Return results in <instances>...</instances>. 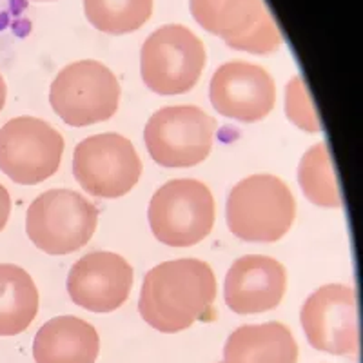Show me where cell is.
I'll return each mask as SVG.
<instances>
[{"instance_id": "7a4b0ae2", "label": "cell", "mask_w": 363, "mask_h": 363, "mask_svg": "<svg viewBox=\"0 0 363 363\" xmlns=\"http://www.w3.org/2000/svg\"><path fill=\"white\" fill-rule=\"evenodd\" d=\"M227 227L244 242L272 244L284 238L296 218L293 191L274 174H252L229 193Z\"/></svg>"}, {"instance_id": "ba28073f", "label": "cell", "mask_w": 363, "mask_h": 363, "mask_svg": "<svg viewBox=\"0 0 363 363\" xmlns=\"http://www.w3.org/2000/svg\"><path fill=\"white\" fill-rule=\"evenodd\" d=\"M73 174L93 196L120 199L140 180L142 160L125 136L102 133L84 138L74 147Z\"/></svg>"}, {"instance_id": "e0dca14e", "label": "cell", "mask_w": 363, "mask_h": 363, "mask_svg": "<svg viewBox=\"0 0 363 363\" xmlns=\"http://www.w3.org/2000/svg\"><path fill=\"white\" fill-rule=\"evenodd\" d=\"M37 313L38 291L31 277L21 267H0V333H22Z\"/></svg>"}, {"instance_id": "d6986e66", "label": "cell", "mask_w": 363, "mask_h": 363, "mask_svg": "<svg viewBox=\"0 0 363 363\" xmlns=\"http://www.w3.org/2000/svg\"><path fill=\"white\" fill-rule=\"evenodd\" d=\"M155 0H84L91 26L109 35H125L140 29L153 15Z\"/></svg>"}, {"instance_id": "52a82bcc", "label": "cell", "mask_w": 363, "mask_h": 363, "mask_svg": "<svg viewBox=\"0 0 363 363\" xmlns=\"http://www.w3.org/2000/svg\"><path fill=\"white\" fill-rule=\"evenodd\" d=\"M216 122L196 106H167L147 120L144 140L162 167H193L209 157Z\"/></svg>"}, {"instance_id": "7c38bea8", "label": "cell", "mask_w": 363, "mask_h": 363, "mask_svg": "<svg viewBox=\"0 0 363 363\" xmlns=\"http://www.w3.org/2000/svg\"><path fill=\"white\" fill-rule=\"evenodd\" d=\"M209 99L222 116L252 124L264 120L277 106V84L262 66L233 60L215 71Z\"/></svg>"}, {"instance_id": "ffe728a7", "label": "cell", "mask_w": 363, "mask_h": 363, "mask_svg": "<svg viewBox=\"0 0 363 363\" xmlns=\"http://www.w3.org/2000/svg\"><path fill=\"white\" fill-rule=\"evenodd\" d=\"M285 113L291 122L306 131L318 133L322 131V124L318 120L316 111L313 108L311 96L307 93V87H303L300 77H294L287 84V95H285Z\"/></svg>"}, {"instance_id": "ac0fdd59", "label": "cell", "mask_w": 363, "mask_h": 363, "mask_svg": "<svg viewBox=\"0 0 363 363\" xmlns=\"http://www.w3.org/2000/svg\"><path fill=\"white\" fill-rule=\"evenodd\" d=\"M298 182L307 200L314 206L327 207V209L342 207V194L325 142L314 144L301 157L298 165Z\"/></svg>"}, {"instance_id": "8992f818", "label": "cell", "mask_w": 363, "mask_h": 363, "mask_svg": "<svg viewBox=\"0 0 363 363\" xmlns=\"http://www.w3.org/2000/svg\"><path fill=\"white\" fill-rule=\"evenodd\" d=\"M53 111L73 128L100 124L118 111L120 84L108 66L79 60L55 77L50 89Z\"/></svg>"}, {"instance_id": "9a60e30c", "label": "cell", "mask_w": 363, "mask_h": 363, "mask_svg": "<svg viewBox=\"0 0 363 363\" xmlns=\"http://www.w3.org/2000/svg\"><path fill=\"white\" fill-rule=\"evenodd\" d=\"M99 352L96 329L77 316H58L45 322L33 343L37 363H95Z\"/></svg>"}, {"instance_id": "3957f363", "label": "cell", "mask_w": 363, "mask_h": 363, "mask_svg": "<svg viewBox=\"0 0 363 363\" xmlns=\"http://www.w3.org/2000/svg\"><path fill=\"white\" fill-rule=\"evenodd\" d=\"M147 218L158 242L169 247H191L213 231L215 199L203 182L178 178L153 194Z\"/></svg>"}, {"instance_id": "30bf717a", "label": "cell", "mask_w": 363, "mask_h": 363, "mask_svg": "<svg viewBox=\"0 0 363 363\" xmlns=\"http://www.w3.org/2000/svg\"><path fill=\"white\" fill-rule=\"evenodd\" d=\"M62 155V135L45 120L15 118L0 135V165L13 180L24 186H35L53 177Z\"/></svg>"}, {"instance_id": "277c9868", "label": "cell", "mask_w": 363, "mask_h": 363, "mask_svg": "<svg viewBox=\"0 0 363 363\" xmlns=\"http://www.w3.org/2000/svg\"><path fill=\"white\" fill-rule=\"evenodd\" d=\"M206 62V45L189 28L162 26L142 45V80L157 95H184L199 84Z\"/></svg>"}, {"instance_id": "2e32d148", "label": "cell", "mask_w": 363, "mask_h": 363, "mask_svg": "<svg viewBox=\"0 0 363 363\" xmlns=\"http://www.w3.org/2000/svg\"><path fill=\"white\" fill-rule=\"evenodd\" d=\"M298 343L280 322L242 325L227 338L223 363H296Z\"/></svg>"}, {"instance_id": "5b68a950", "label": "cell", "mask_w": 363, "mask_h": 363, "mask_svg": "<svg viewBox=\"0 0 363 363\" xmlns=\"http://www.w3.org/2000/svg\"><path fill=\"white\" fill-rule=\"evenodd\" d=\"M96 225L99 209L82 194L50 189L29 206L26 231L40 251L64 256L82 249L93 238Z\"/></svg>"}, {"instance_id": "44dd1931", "label": "cell", "mask_w": 363, "mask_h": 363, "mask_svg": "<svg viewBox=\"0 0 363 363\" xmlns=\"http://www.w3.org/2000/svg\"><path fill=\"white\" fill-rule=\"evenodd\" d=\"M38 2H44V0H38Z\"/></svg>"}, {"instance_id": "4fadbf2b", "label": "cell", "mask_w": 363, "mask_h": 363, "mask_svg": "<svg viewBox=\"0 0 363 363\" xmlns=\"http://www.w3.org/2000/svg\"><path fill=\"white\" fill-rule=\"evenodd\" d=\"M131 287L133 267L116 252H89L67 274V293L73 303L91 313H113L122 307Z\"/></svg>"}, {"instance_id": "8fae6325", "label": "cell", "mask_w": 363, "mask_h": 363, "mask_svg": "<svg viewBox=\"0 0 363 363\" xmlns=\"http://www.w3.org/2000/svg\"><path fill=\"white\" fill-rule=\"evenodd\" d=\"M307 342L316 351L356 356L359 349L356 294L349 285L329 284L314 291L300 313Z\"/></svg>"}, {"instance_id": "6da1fadb", "label": "cell", "mask_w": 363, "mask_h": 363, "mask_svg": "<svg viewBox=\"0 0 363 363\" xmlns=\"http://www.w3.org/2000/svg\"><path fill=\"white\" fill-rule=\"evenodd\" d=\"M216 300V277L196 258L164 262L145 274L138 311L153 329L173 335L207 320Z\"/></svg>"}, {"instance_id": "9c48e42d", "label": "cell", "mask_w": 363, "mask_h": 363, "mask_svg": "<svg viewBox=\"0 0 363 363\" xmlns=\"http://www.w3.org/2000/svg\"><path fill=\"white\" fill-rule=\"evenodd\" d=\"M191 15L206 31L236 51L271 55L281 35L264 0H191Z\"/></svg>"}, {"instance_id": "5bb4252c", "label": "cell", "mask_w": 363, "mask_h": 363, "mask_svg": "<svg viewBox=\"0 0 363 363\" xmlns=\"http://www.w3.org/2000/svg\"><path fill=\"white\" fill-rule=\"evenodd\" d=\"M287 291V271L271 256H242L227 271L223 298L236 314L277 309Z\"/></svg>"}]
</instances>
